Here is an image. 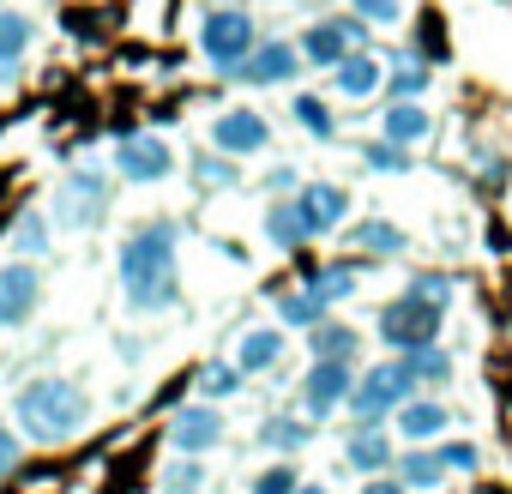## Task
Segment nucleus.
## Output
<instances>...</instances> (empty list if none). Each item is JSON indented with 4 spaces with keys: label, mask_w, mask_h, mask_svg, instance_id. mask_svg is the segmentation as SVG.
<instances>
[{
    "label": "nucleus",
    "mask_w": 512,
    "mask_h": 494,
    "mask_svg": "<svg viewBox=\"0 0 512 494\" xmlns=\"http://www.w3.org/2000/svg\"><path fill=\"white\" fill-rule=\"evenodd\" d=\"M175 223H145L121 241V290L133 302V314H163L181 296V272H175Z\"/></svg>",
    "instance_id": "nucleus-1"
},
{
    "label": "nucleus",
    "mask_w": 512,
    "mask_h": 494,
    "mask_svg": "<svg viewBox=\"0 0 512 494\" xmlns=\"http://www.w3.org/2000/svg\"><path fill=\"white\" fill-rule=\"evenodd\" d=\"M85 416H91V398H85L73 380H61V374H37V380L19 386V422H25V434H31L37 446L73 440V434L85 428Z\"/></svg>",
    "instance_id": "nucleus-2"
},
{
    "label": "nucleus",
    "mask_w": 512,
    "mask_h": 494,
    "mask_svg": "<svg viewBox=\"0 0 512 494\" xmlns=\"http://www.w3.org/2000/svg\"><path fill=\"white\" fill-rule=\"evenodd\" d=\"M410 392H416V380H410L404 356H392V362H374V368H362L344 404H350L356 428H386V422H392V410H398Z\"/></svg>",
    "instance_id": "nucleus-3"
},
{
    "label": "nucleus",
    "mask_w": 512,
    "mask_h": 494,
    "mask_svg": "<svg viewBox=\"0 0 512 494\" xmlns=\"http://www.w3.org/2000/svg\"><path fill=\"white\" fill-rule=\"evenodd\" d=\"M253 19L241 13V7H217V13H205V25H199V49H205V61L223 73V79H241V61L253 55Z\"/></svg>",
    "instance_id": "nucleus-4"
},
{
    "label": "nucleus",
    "mask_w": 512,
    "mask_h": 494,
    "mask_svg": "<svg viewBox=\"0 0 512 494\" xmlns=\"http://www.w3.org/2000/svg\"><path fill=\"white\" fill-rule=\"evenodd\" d=\"M440 320H446V308H428V302H416V296H398V302H386L380 308V320H374V338L386 344V350H422V344H440Z\"/></svg>",
    "instance_id": "nucleus-5"
},
{
    "label": "nucleus",
    "mask_w": 512,
    "mask_h": 494,
    "mask_svg": "<svg viewBox=\"0 0 512 494\" xmlns=\"http://www.w3.org/2000/svg\"><path fill=\"white\" fill-rule=\"evenodd\" d=\"M302 61H314V67H338L350 49H368V19H320V25H308L302 31Z\"/></svg>",
    "instance_id": "nucleus-6"
},
{
    "label": "nucleus",
    "mask_w": 512,
    "mask_h": 494,
    "mask_svg": "<svg viewBox=\"0 0 512 494\" xmlns=\"http://www.w3.org/2000/svg\"><path fill=\"white\" fill-rule=\"evenodd\" d=\"M350 386H356V362H314L308 380H302V416H314V422L338 416Z\"/></svg>",
    "instance_id": "nucleus-7"
},
{
    "label": "nucleus",
    "mask_w": 512,
    "mask_h": 494,
    "mask_svg": "<svg viewBox=\"0 0 512 494\" xmlns=\"http://www.w3.org/2000/svg\"><path fill=\"white\" fill-rule=\"evenodd\" d=\"M115 169H121L127 181L151 187V181H163V175L175 169V151H169L157 133H127V139L115 145Z\"/></svg>",
    "instance_id": "nucleus-8"
},
{
    "label": "nucleus",
    "mask_w": 512,
    "mask_h": 494,
    "mask_svg": "<svg viewBox=\"0 0 512 494\" xmlns=\"http://www.w3.org/2000/svg\"><path fill=\"white\" fill-rule=\"evenodd\" d=\"M211 145L223 157H253V151L272 145V127H266V115H253V109H223L211 121Z\"/></svg>",
    "instance_id": "nucleus-9"
},
{
    "label": "nucleus",
    "mask_w": 512,
    "mask_h": 494,
    "mask_svg": "<svg viewBox=\"0 0 512 494\" xmlns=\"http://www.w3.org/2000/svg\"><path fill=\"white\" fill-rule=\"evenodd\" d=\"M43 302V272L13 260V266H0V326H25Z\"/></svg>",
    "instance_id": "nucleus-10"
},
{
    "label": "nucleus",
    "mask_w": 512,
    "mask_h": 494,
    "mask_svg": "<svg viewBox=\"0 0 512 494\" xmlns=\"http://www.w3.org/2000/svg\"><path fill=\"white\" fill-rule=\"evenodd\" d=\"M296 73H302V49L284 43V37L253 43V55L241 61V85H290Z\"/></svg>",
    "instance_id": "nucleus-11"
},
{
    "label": "nucleus",
    "mask_w": 512,
    "mask_h": 494,
    "mask_svg": "<svg viewBox=\"0 0 512 494\" xmlns=\"http://www.w3.org/2000/svg\"><path fill=\"white\" fill-rule=\"evenodd\" d=\"M103 211H109V181H103L97 169L67 175V187H61V217L79 223V229H91V223H103Z\"/></svg>",
    "instance_id": "nucleus-12"
},
{
    "label": "nucleus",
    "mask_w": 512,
    "mask_h": 494,
    "mask_svg": "<svg viewBox=\"0 0 512 494\" xmlns=\"http://www.w3.org/2000/svg\"><path fill=\"white\" fill-rule=\"evenodd\" d=\"M223 440V416L211 410V404H187L175 422H169V446L181 452V458H199V452H211Z\"/></svg>",
    "instance_id": "nucleus-13"
},
{
    "label": "nucleus",
    "mask_w": 512,
    "mask_h": 494,
    "mask_svg": "<svg viewBox=\"0 0 512 494\" xmlns=\"http://www.w3.org/2000/svg\"><path fill=\"white\" fill-rule=\"evenodd\" d=\"M392 422H398V434L410 440V446H428V440H440L446 428H452V410L446 404H434V398H404L398 410H392Z\"/></svg>",
    "instance_id": "nucleus-14"
},
{
    "label": "nucleus",
    "mask_w": 512,
    "mask_h": 494,
    "mask_svg": "<svg viewBox=\"0 0 512 494\" xmlns=\"http://www.w3.org/2000/svg\"><path fill=\"white\" fill-rule=\"evenodd\" d=\"M296 205H302V217H308L314 235H326V229H338V223L350 217V193H344L338 181H308V187L296 193Z\"/></svg>",
    "instance_id": "nucleus-15"
},
{
    "label": "nucleus",
    "mask_w": 512,
    "mask_h": 494,
    "mask_svg": "<svg viewBox=\"0 0 512 494\" xmlns=\"http://www.w3.org/2000/svg\"><path fill=\"white\" fill-rule=\"evenodd\" d=\"M332 85H338L344 97H374V91L386 85V67H380L374 49H350V55L332 67Z\"/></svg>",
    "instance_id": "nucleus-16"
},
{
    "label": "nucleus",
    "mask_w": 512,
    "mask_h": 494,
    "mask_svg": "<svg viewBox=\"0 0 512 494\" xmlns=\"http://www.w3.org/2000/svg\"><path fill=\"white\" fill-rule=\"evenodd\" d=\"M344 458H350V470H362V476H386L392 470V434L386 428H356L350 440H344Z\"/></svg>",
    "instance_id": "nucleus-17"
},
{
    "label": "nucleus",
    "mask_w": 512,
    "mask_h": 494,
    "mask_svg": "<svg viewBox=\"0 0 512 494\" xmlns=\"http://www.w3.org/2000/svg\"><path fill=\"white\" fill-rule=\"evenodd\" d=\"M284 362V326H260V332H247L241 350H235V368L241 374H272Z\"/></svg>",
    "instance_id": "nucleus-18"
},
{
    "label": "nucleus",
    "mask_w": 512,
    "mask_h": 494,
    "mask_svg": "<svg viewBox=\"0 0 512 494\" xmlns=\"http://www.w3.org/2000/svg\"><path fill=\"white\" fill-rule=\"evenodd\" d=\"M266 235H272L278 254H296L302 241H314V229H308V217H302V205H296V199H278V205L266 211Z\"/></svg>",
    "instance_id": "nucleus-19"
},
{
    "label": "nucleus",
    "mask_w": 512,
    "mask_h": 494,
    "mask_svg": "<svg viewBox=\"0 0 512 494\" xmlns=\"http://www.w3.org/2000/svg\"><path fill=\"white\" fill-rule=\"evenodd\" d=\"M308 344H314V362H356V350H362L356 326H338L332 314L320 326H308Z\"/></svg>",
    "instance_id": "nucleus-20"
},
{
    "label": "nucleus",
    "mask_w": 512,
    "mask_h": 494,
    "mask_svg": "<svg viewBox=\"0 0 512 494\" xmlns=\"http://www.w3.org/2000/svg\"><path fill=\"white\" fill-rule=\"evenodd\" d=\"M392 470H398V482H404L410 494H428V488H440V476H446V464H440L434 446H410L404 458H392Z\"/></svg>",
    "instance_id": "nucleus-21"
},
{
    "label": "nucleus",
    "mask_w": 512,
    "mask_h": 494,
    "mask_svg": "<svg viewBox=\"0 0 512 494\" xmlns=\"http://www.w3.org/2000/svg\"><path fill=\"white\" fill-rule=\"evenodd\" d=\"M356 284H362V266H356V260H338V266H320V272H308V290H314L326 308L350 302V296H356Z\"/></svg>",
    "instance_id": "nucleus-22"
},
{
    "label": "nucleus",
    "mask_w": 512,
    "mask_h": 494,
    "mask_svg": "<svg viewBox=\"0 0 512 494\" xmlns=\"http://www.w3.org/2000/svg\"><path fill=\"white\" fill-rule=\"evenodd\" d=\"M350 241H356V254H374V260H392V254H404V229H398V223H386V217H368V223H356V229H350Z\"/></svg>",
    "instance_id": "nucleus-23"
},
{
    "label": "nucleus",
    "mask_w": 512,
    "mask_h": 494,
    "mask_svg": "<svg viewBox=\"0 0 512 494\" xmlns=\"http://www.w3.org/2000/svg\"><path fill=\"white\" fill-rule=\"evenodd\" d=\"M428 127H434V121H428V109H422V103H392L380 133H386L392 145H404V151H410V145H422V139H428Z\"/></svg>",
    "instance_id": "nucleus-24"
},
{
    "label": "nucleus",
    "mask_w": 512,
    "mask_h": 494,
    "mask_svg": "<svg viewBox=\"0 0 512 494\" xmlns=\"http://www.w3.org/2000/svg\"><path fill=\"white\" fill-rule=\"evenodd\" d=\"M272 302H278V326H302V332H308V326H320V320L332 314L308 284H302V290H278Z\"/></svg>",
    "instance_id": "nucleus-25"
},
{
    "label": "nucleus",
    "mask_w": 512,
    "mask_h": 494,
    "mask_svg": "<svg viewBox=\"0 0 512 494\" xmlns=\"http://www.w3.org/2000/svg\"><path fill=\"white\" fill-rule=\"evenodd\" d=\"M404 368H410V380H416V386H446V380H452V356H446L440 344L404 350Z\"/></svg>",
    "instance_id": "nucleus-26"
},
{
    "label": "nucleus",
    "mask_w": 512,
    "mask_h": 494,
    "mask_svg": "<svg viewBox=\"0 0 512 494\" xmlns=\"http://www.w3.org/2000/svg\"><path fill=\"white\" fill-rule=\"evenodd\" d=\"M31 37H37V25L25 13H0V61H7V67H19V55L31 49Z\"/></svg>",
    "instance_id": "nucleus-27"
},
{
    "label": "nucleus",
    "mask_w": 512,
    "mask_h": 494,
    "mask_svg": "<svg viewBox=\"0 0 512 494\" xmlns=\"http://www.w3.org/2000/svg\"><path fill=\"white\" fill-rule=\"evenodd\" d=\"M308 422H296V416H266L260 422V440L272 446V452H296V446H308Z\"/></svg>",
    "instance_id": "nucleus-28"
},
{
    "label": "nucleus",
    "mask_w": 512,
    "mask_h": 494,
    "mask_svg": "<svg viewBox=\"0 0 512 494\" xmlns=\"http://www.w3.org/2000/svg\"><path fill=\"white\" fill-rule=\"evenodd\" d=\"M386 91H392V103H422V91H428V67H416V61L404 55L398 73L386 79Z\"/></svg>",
    "instance_id": "nucleus-29"
},
{
    "label": "nucleus",
    "mask_w": 512,
    "mask_h": 494,
    "mask_svg": "<svg viewBox=\"0 0 512 494\" xmlns=\"http://www.w3.org/2000/svg\"><path fill=\"white\" fill-rule=\"evenodd\" d=\"M404 296H416V302H428V308H446V302H452V278H446V272H416Z\"/></svg>",
    "instance_id": "nucleus-30"
},
{
    "label": "nucleus",
    "mask_w": 512,
    "mask_h": 494,
    "mask_svg": "<svg viewBox=\"0 0 512 494\" xmlns=\"http://www.w3.org/2000/svg\"><path fill=\"white\" fill-rule=\"evenodd\" d=\"M296 488H302L296 464H266L260 476H253V488H247V494H296Z\"/></svg>",
    "instance_id": "nucleus-31"
},
{
    "label": "nucleus",
    "mask_w": 512,
    "mask_h": 494,
    "mask_svg": "<svg viewBox=\"0 0 512 494\" xmlns=\"http://www.w3.org/2000/svg\"><path fill=\"white\" fill-rule=\"evenodd\" d=\"M296 121H302L314 139H332V133H338V121H332V109H326L320 97H296Z\"/></svg>",
    "instance_id": "nucleus-32"
},
{
    "label": "nucleus",
    "mask_w": 512,
    "mask_h": 494,
    "mask_svg": "<svg viewBox=\"0 0 512 494\" xmlns=\"http://www.w3.org/2000/svg\"><path fill=\"white\" fill-rule=\"evenodd\" d=\"M199 392H205V398H235V392H241V368H229V362H211V368L199 374Z\"/></svg>",
    "instance_id": "nucleus-33"
},
{
    "label": "nucleus",
    "mask_w": 512,
    "mask_h": 494,
    "mask_svg": "<svg viewBox=\"0 0 512 494\" xmlns=\"http://www.w3.org/2000/svg\"><path fill=\"white\" fill-rule=\"evenodd\" d=\"M163 488H169V494H199V488H205V464H193V458L169 464V470H163Z\"/></svg>",
    "instance_id": "nucleus-34"
},
{
    "label": "nucleus",
    "mask_w": 512,
    "mask_h": 494,
    "mask_svg": "<svg viewBox=\"0 0 512 494\" xmlns=\"http://www.w3.org/2000/svg\"><path fill=\"white\" fill-rule=\"evenodd\" d=\"M362 157H368V169H386V175H404V169H410L404 145H392V139H374V145H368Z\"/></svg>",
    "instance_id": "nucleus-35"
},
{
    "label": "nucleus",
    "mask_w": 512,
    "mask_h": 494,
    "mask_svg": "<svg viewBox=\"0 0 512 494\" xmlns=\"http://www.w3.org/2000/svg\"><path fill=\"white\" fill-rule=\"evenodd\" d=\"M193 181L199 187H229L235 181V157H193Z\"/></svg>",
    "instance_id": "nucleus-36"
},
{
    "label": "nucleus",
    "mask_w": 512,
    "mask_h": 494,
    "mask_svg": "<svg viewBox=\"0 0 512 494\" xmlns=\"http://www.w3.org/2000/svg\"><path fill=\"white\" fill-rule=\"evenodd\" d=\"M356 7V19H368V25H392V19H404V0H350Z\"/></svg>",
    "instance_id": "nucleus-37"
},
{
    "label": "nucleus",
    "mask_w": 512,
    "mask_h": 494,
    "mask_svg": "<svg viewBox=\"0 0 512 494\" xmlns=\"http://www.w3.org/2000/svg\"><path fill=\"white\" fill-rule=\"evenodd\" d=\"M434 452H440L446 470H476V446H470V440H440Z\"/></svg>",
    "instance_id": "nucleus-38"
},
{
    "label": "nucleus",
    "mask_w": 512,
    "mask_h": 494,
    "mask_svg": "<svg viewBox=\"0 0 512 494\" xmlns=\"http://www.w3.org/2000/svg\"><path fill=\"white\" fill-rule=\"evenodd\" d=\"M19 254H49V223L43 217H25L19 223Z\"/></svg>",
    "instance_id": "nucleus-39"
},
{
    "label": "nucleus",
    "mask_w": 512,
    "mask_h": 494,
    "mask_svg": "<svg viewBox=\"0 0 512 494\" xmlns=\"http://www.w3.org/2000/svg\"><path fill=\"white\" fill-rule=\"evenodd\" d=\"M13 464H19V434H13L7 422H0V476H7Z\"/></svg>",
    "instance_id": "nucleus-40"
},
{
    "label": "nucleus",
    "mask_w": 512,
    "mask_h": 494,
    "mask_svg": "<svg viewBox=\"0 0 512 494\" xmlns=\"http://www.w3.org/2000/svg\"><path fill=\"white\" fill-rule=\"evenodd\" d=\"M362 494H410V488H404V482L386 470V476H368V488H362Z\"/></svg>",
    "instance_id": "nucleus-41"
},
{
    "label": "nucleus",
    "mask_w": 512,
    "mask_h": 494,
    "mask_svg": "<svg viewBox=\"0 0 512 494\" xmlns=\"http://www.w3.org/2000/svg\"><path fill=\"white\" fill-rule=\"evenodd\" d=\"M296 494H332V488H326V482H302Z\"/></svg>",
    "instance_id": "nucleus-42"
},
{
    "label": "nucleus",
    "mask_w": 512,
    "mask_h": 494,
    "mask_svg": "<svg viewBox=\"0 0 512 494\" xmlns=\"http://www.w3.org/2000/svg\"><path fill=\"white\" fill-rule=\"evenodd\" d=\"M7 79H13V67H7V61H0V85H7Z\"/></svg>",
    "instance_id": "nucleus-43"
}]
</instances>
